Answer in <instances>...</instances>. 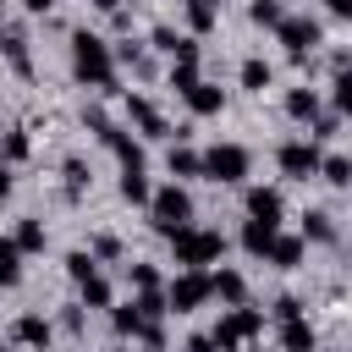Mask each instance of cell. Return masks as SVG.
Masks as SVG:
<instances>
[{"label":"cell","mask_w":352,"mask_h":352,"mask_svg":"<svg viewBox=\"0 0 352 352\" xmlns=\"http://www.w3.org/2000/svg\"><path fill=\"white\" fill-rule=\"evenodd\" d=\"M94 11H104V16H110V11H121V0H94Z\"/></svg>","instance_id":"45"},{"label":"cell","mask_w":352,"mask_h":352,"mask_svg":"<svg viewBox=\"0 0 352 352\" xmlns=\"http://www.w3.org/2000/svg\"><path fill=\"white\" fill-rule=\"evenodd\" d=\"M88 253H94V258H121V236H110V231H99V236L88 242Z\"/></svg>","instance_id":"37"},{"label":"cell","mask_w":352,"mask_h":352,"mask_svg":"<svg viewBox=\"0 0 352 352\" xmlns=\"http://www.w3.org/2000/svg\"><path fill=\"white\" fill-rule=\"evenodd\" d=\"M22 6H28V11H33V16H44V11H50V6H55V0H22Z\"/></svg>","instance_id":"44"},{"label":"cell","mask_w":352,"mask_h":352,"mask_svg":"<svg viewBox=\"0 0 352 352\" xmlns=\"http://www.w3.org/2000/svg\"><path fill=\"white\" fill-rule=\"evenodd\" d=\"M280 16H286L280 0H253V6H248V22H253V28H275Z\"/></svg>","instance_id":"28"},{"label":"cell","mask_w":352,"mask_h":352,"mask_svg":"<svg viewBox=\"0 0 352 352\" xmlns=\"http://www.w3.org/2000/svg\"><path fill=\"white\" fill-rule=\"evenodd\" d=\"M126 280H132V292H160V270L154 264H126Z\"/></svg>","instance_id":"34"},{"label":"cell","mask_w":352,"mask_h":352,"mask_svg":"<svg viewBox=\"0 0 352 352\" xmlns=\"http://www.w3.org/2000/svg\"><path fill=\"white\" fill-rule=\"evenodd\" d=\"M94 270H99V258H94L88 248H72V253H66V275H72V280H88Z\"/></svg>","instance_id":"31"},{"label":"cell","mask_w":352,"mask_h":352,"mask_svg":"<svg viewBox=\"0 0 352 352\" xmlns=\"http://www.w3.org/2000/svg\"><path fill=\"white\" fill-rule=\"evenodd\" d=\"M99 143H110V154L121 160V170H143V148H138V143H132V138H126L121 126H110V132H104Z\"/></svg>","instance_id":"15"},{"label":"cell","mask_w":352,"mask_h":352,"mask_svg":"<svg viewBox=\"0 0 352 352\" xmlns=\"http://www.w3.org/2000/svg\"><path fill=\"white\" fill-rule=\"evenodd\" d=\"M314 176H324L330 187H346V182H352V160H346V154H319V170H314Z\"/></svg>","instance_id":"20"},{"label":"cell","mask_w":352,"mask_h":352,"mask_svg":"<svg viewBox=\"0 0 352 352\" xmlns=\"http://www.w3.org/2000/svg\"><path fill=\"white\" fill-rule=\"evenodd\" d=\"M275 38L286 44L292 60H308V55L324 44V28H319V16H280V22H275Z\"/></svg>","instance_id":"5"},{"label":"cell","mask_w":352,"mask_h":352,"mask_svg":"<svg viewBox=\"0 0 352 352\" xmlns=\"http://www.w3.org/2000/svg\"><path fill=\"white\" fill-rule=\"evenodd\" d=\"M6 160H28V132H11L6 138Z\"/></svg>","instance_id":"40"},{"label":"cell","mask_w":352,"mask_h":352,"mask_svg":"<svg viewBox=\"0 0 352 352\" xmlns=\"http://www.w3.org/2000/svg\"><path fill=\"white\" fill-rule=\"evenodd\" d=\"M253 352H264V346H253Z\"/></svg>","instance_id":"47"},{"label":"cell","mask_w":352,"mask_h":352,"mask_svg":"<svg viewBox=\"0 0 352 352\" xmlns=\"http://www.w3.org/2000/svg\"><path fill=\"white\" fill-rule=\"evenodd\" d=\"M126 121H132V126H138L143 138H170L165 116H160V110H154V104H148L143 94H132V99H126Z\"/></svg>","instance_id":"9"},{"label":"cell","mask_w":352,"mask_h":352,"mask_svg":"<svg viewBox=\"0 0 352 352\" xmlns=\"http://www.w3.org/2000/svg\"><path fill=\"white\" fill-rule=\"evenodd\" d=\"M165 302H170V314H192V308H204V302H209V275H204V270H182V275H170Z\"/></svg>","instance_id":"7"},{"label":"cell","mask_w":352,"mask_h":352,"mask_svg":"<svg viewBox=\"0 0 352 352\" xmlns=\"http://www.w3.org/2000/svg\"><path fill=\"white\" fill-rule=\"evenodd\" d=\"M330 110H336V116L352 110V77H346V72H336V82H330Z\"/></svg>","instance_id":"32"},{"label":"cell","mask_w":352,"mask_h":352,"mask_svg":"<svg viewBox=\"0 0 352 352\" xmlns=\"http://www.w3.org/2000/svg\"><path fill=\"white\" fill-rule=\"evenodd\" d=\"M270 77H275V72H270V60H258V55H248V60H242V88L264 94V88H270Z\"/></svg>","instance_id":"25"},{"label":"cell","mask_w":352,"mask_h":352,"mask_svg":"<svg viewBox=\"0 0 352 352\" xmlns=\"http://www.w3.org/2000/svg\"><path fill=\"white\" fill-rule=\"evenodd\" d=\"M182 352H214V336H204V330H198V336H187V346H182Z\"/></svg>","instance_id":"41"},{"label":"cell","mask_w":352,"mask_h":352,"mask_svg":"<svg viewBox=\"0 0 352 352\" xmlns=\"http://www.w3.org/2000/svg\"><path fill=\"white\" fill-rule=\"evenodd\" d=\"M0 352H6V346H0Z\"/></svg>","instance_id":"49"},{"label":"cell","mask_w":352,"mask_h":352,"mask_svg":"<svg viewBox=\"0 0 352 352\" xmlns=\"http://www.w3.org/2000/svg\"><path fill=\"white\" fill-rule=\"evenodd\" d=\"M198 82V55H187V60H170V88L176 94H187Z\"/></svg>","instance_id":"29"},{"label":"cell","mask_w":352,"mask_h":352,"mask_svg":"<svg viewBox=\"0 0 352 352\" xmlns=\"http://www.w3.org/2000/svg\"><path fill=\"white\" fill-rule=\"evenodd\" d=\"M275 165H280L292 182H308V176L319 170V143H314V138H292V143L275 148Z\"/></svg>","instance_id":"8"},{"label":"cell","mask_w":352,"mask_h":352,"mask_svg":"<svg viewBox=\"0 0 352 352\" xmlns=\"http://www.w3.org/2000/svg\"><path fill=\"white\" fill-rule=\"evenodd\" d=\"M60 176H66V198H82V187H88V165H82V160H66Z\"/></svg>","instance_id":"33"},{"label":"cell","mask_w":352,"mask_h":352,"mask_svg":"<svg viewBox=\"0 0 352 352\" xmlns=\"http://www.w3.org/2000/svg\"><path fill=\"white\" fill-rule=\"evenodd\" d=\"M6 192H11V165L0 160V198H6Z\"/></svg>","instance_id":"43"},{"label":"cell","mask_w":352,"mask_h":352,"mask_svg":"<svg viewBox=\"0 0 352 352\" xmlns=\"http://www.w3.org/2000/svg\"><path fill=\"white\" fill-rule=\"evenodd\" d=\"M148 192H154V187H148L143 170H121V198H126V204H148Z\"/></svg>","instance_id":"27"},{"label":"cell","mask_w":352,"mask_h":352,"mask_svg":"<svg viewBox=\"0 0 352 352\" xmlns=\"http://www.w3.org/2000/svg\"><path fill=\"white\" fill-rule=\"evenodd\" d=\"M148 38H154V50H160V55H176V38H182V33H176V28H154Z\"/></svg>","instance_id":"39"},{"label":"cell","mask_w":352,"mask_h":352,"mask_svg":"<svg viewBox=\"0 0 352 352\" xmlns=\"http://www.w3.org/2000/svg\"><path fill=\"white\" fill-rule=\"evenodd\" d=\"M182 99H187V110H192V116H220V110H226V94H220L214 82H204V77H198Z\"/></svg>","instance_id":"10"},{"label":"cell","mask_w":352,"mask_h":352,"mask_svg":"<svg viewBox=\"0 0 352 352\" xmlns=\"http://www.w3.org/2000/svg\"><path fill=\"white\" fill-rule=\"evenodd\" d=\"M110 324H116V336H143V314L126 302V308H116L110 314Z\"/></svg>","instance_id":"35"},{"label":"cell","mask_w":352,"mask_h":352,"mask_svg":"<svg viewBox=\"0 0 352 352\" xmlns=\"http://www.w3.org/2000/svg\"><path fill=\"white\" fill-rule=\"evenodd\" d=\"M330 6V16H352V0H324Z\"/></svg>","instance_id":"42"},{"label":"cell","mask_w":352,"mask_h":352,"mask_svg":"<svg viewBox=\"0 0 352 352\" xmlns=\"http://www.w3.org/2000/svg\"><path fill=\"white\" fill-rule=\"evenodd\" d=\"M209 297H220V302H248V280H242V270H214L209 275Z\"/></svg>","instance_id":"11"},{"label":"cell","mask_w":352,"mask_h":352,"mask_svg":"<svg viewBox=\"0 0 352 352\" xmlns=\"http://www.w3.org/2000/svg\"><path fill=\"white\" fill-rule=\"evenodd\" d=\"M248 220L280 226V192H275V187H248Z\"/></svg>","instance_id":"13"},{"label":"cell","mask_w":352,"mask_h":352,"mask_svg":"<svg viewBox=\"0 0 352 352\" xmlns=\"http://www.w3.org/2000/svg\"><path fill=\"white\" fill-rule=\"evenodd\" d=\"M275 231H280V226H270V220H248V226H242V248H248L253 258H264L270 242H275Z\"/></svg>","instance_id":"18"},{"label":"cell","mask_w":352,"mask_h":352,"mask_svg":"<svg viewBox=\"0 0 352 352\" xmlns=\"http://www.w3.org/2000/svg\"><path fill=\"white\" fill-rule=\"evenodd\" d=\"M297 314H302L297 297H275V302H270V319H275V324H286V319H297Z\"/></svg>","instance_id":"38"},{"label":"cell","mask_w":352,"mask_h":352,"mask_svg":"<svg viewBox=\"0 0 352 352\" xmlns=\"http://www.w3.org/2000/svg\"><path fill=\"white\" fill-rule=\"evenodd\" d=\"M314 346H319V330H314L302 314L280 324V352H314Z\"/></svg>","instance_id":"12"},{"label":"cell","mask_w":352,"mask_h":352,"mask_svg":"<svg viewBox=\"0 0 352 352\" xmlns=\"http://www.w3.org/2000/svg\"><path fill=\"white\" fill-rule=\"evenodd\" d=\"M302 242H336V220L324 209H308L302 214Z\"/></svg>","instance_id":"21"},{"label":"cell","mask_w":352,"mask_h":352,"mask_svg":"<svg viewBox=\"0 0 352 352\" xmlns=\"http://www.w3.org/2000/svg\"><path fill=\"white\" fill-rule=\"evenodd\" d=\"M248 170H253V154H248L242 143H214L209 154H198V176H209V182H220V187L248 182Z\"/></svg>","instance_id":"3"},{"label":"cell","mask_w":352,"mask_h":352,"mask_svg":"<svg viewBox=\"0 0 352 352\" xmlns=\"http://www.w3.org/2000/svg\"><path fill=\"white\" fill-rule=\"evenodd\" d=\"M11 242L22 248V258L28 253H44V242H50V231H44V220H16V231H11Z\"/></svg>","instance_id":"17"},{"label":"cell","mask_w":352,"mask_h":352,"mask_svg":"<svg viewBox=\"0 0 352 352\" xmlns=\"http://www.w3.org/2000/svg\"><path fill=\"white\" fill-rule=\"evenodd\" d=\"M77 297H82V308H110V280L94 270L88 280H77Z\"/></svg>","instance_id":"22"},{"label":"cell","mask_w":352,"mask_h":352,"mask_svg":"<svg viewBox=\"0 0 352 352\" xmlns=\"http://www.w3.org/2000/svg\"><path fill=\"white\" fill-rule=\"evenodd\" d=\"M72 77L88 82V88H116V60H110V44L99 33H72Z\"/></svg>","instance_id":"1"},{"label":"cell","mask_w":352,"mask_h":352,"mask_svg":"<svg viewBox=\"0 0 352 352\" xmlns=\"http://www.w3.org/2000/svg\"><path fill=\"white\" fill-rule=\"evenodd\" d=\"M132 308L143 314V324H160V319L170 314V302H165V286H160V292H138V297H132Z\"/></svg>","instance_id":"23"},{"label":"cell","mask_w":352,"mask_h":352,"mask_svg":"<svg viewBox=\"0 0 352 352\" xmlns=\"http://www.w3.org/2000/svg\"><path fill=\"white\" fill-rule=\"evenodd\" d=\"M286 116H292V121H314V116H319V94H314V88H292V94H286Z\"/></svg>","instance_id":"19"},{"label":"cell","mask_w":352,"mask_h":352,"mask_svg":"<svg viewBox=\"0 0 352 352\" xmlns=\"http://www.w3.org/2000/svg\"><path fill=\"white\" fill-rule=\"evenodd\" d=\"M148 226L160 231V236H170V231H182V226H192V198H187V187H154L148 192Z\"/></svg>","instance_id":"2"},{"label":"cell","mask_w":352,"mask_h":352,"mask_svg":"<svg viewBox=\"0 0 352 352\" xmlns=\"http://www.w3.org/2000/svg\"><path fill=\"white\" fill-rule=\"evenodd\" d=\"M258 330H264V314H258V308H242V302H236V308H231V314H226V319H220V324H214L209 336H214V346H220V352H231V346L253 341Z\"/></svg>","instance_id":"6"},{"label":"cell","mask_w":352,"mask_h":352,"mask_svg":"<svg viewBox=\"0 0 352 352\" xmlns=\"http://www.w3.org/2000/svg\"><path fill=\"white\" fill-rule=\"evenodd\" d=\"M336 126H341V116H336V110H319V116H314V132H308V138H314V143H324V138H336Z\"/></svg>","instance_id":"36"},{"label":"cell","mask_w":352,"mask_h":352,"mask_svg":"<svg viewBox=\"0 0 352 352\" xmlns=\"http://www.w3.org/2000/svg\"><path fill=\"white\" fill-rule=\"evenodd\" d=\"M214 22H220L214 0H187V28H192V33H209Z\"/></svg>","instance_id":"26"},{"label":"cell","mask_w":352,"mask_h":352,"mask_svg":"<svg viewBox=\"0 0 352 352\" xmlns=\"http://www.w3.org/2000/svg\"><path fill=\"white\" fill-rule=\"evenodd\" d=\"M182 6H187V0H182Z\"/></svg>","instance_id":"48"},{"label":"cell","mask_w":352,"mask_h":352,"mask_svg":"<svg viewBox=\"0 0 352 352\" xmlns=\"http://www.w3.org/2000/svg\"><path fill=\"white\" fill-rule=\"evenodd\" d=\"M6 38H11V33H6V28H0V50H6Z\"/></svg>","instance_id":"46"},{"label":"cell","mask_w":352,"mask_h":352,"mask_svg":"<svg viewBox=\"0 0 352 352\" xmlns=\"http://www.w3.org/2000/svg\"><path fill=\"white\" fill-rule=\"evenodd\" d=\"M11 341H22V346H50V319H44V314H22V319L11 324Z\"/></svg>","instance_id":"16"},{"label":"cell","mask_w":352,"mask_h":352,"mask_svg":"<svg viewBox=\"0 0 352 352\" xmlns=\"http://www.w3.org/2000/svg\"><path fill=\"white\" fill-rule=\"evenodd\" d=\"M302 253H308V242H302V236H280V231H275V242H270V253H264V258H270L275 270H297V264H302Z\"/></svg>","instance_id":"14"},{"label":"cell","mask_w":352,"mask_h":352,"mask_svg":"<svg viewBox=\"0 0 352 352\" xmlns=\"http://www.w3.org/2000/svg\"><path fill=\"white\" fill-rule=\"evenodd\" d=\"M165 170H170V176H198V154H192V148H182V143H176V148H170V154H165Z\"/></svg>","instance_id":"30"},{"label":"cell","mask_w":352,"mask_h":352,"mask_svg":"<svg viewBox=\"0 0 352 352\" xmlns=\"http://www.w3.org/2000/svg\"><path fill=\"white\" fill-rule=\"evenodd\" d=\"M16 280H22V248L0 236V286H16Z\"/></svg>","instance_id":"24"},{"label":"cell","mask_w":352,"mask_h":352,"mask_svg":"<svg viewBox=\"0 0 352 352\" xmlns=\"http://www.w3.org/2000/svg\"><path fill=\"white\" fill-rule=\"evenodd\" d=\"M220 248H226L220 231H204V226H182V231H170V253H176L182 270H204V264H214Z\"/></svg>","instance_id":"4"}]
</instances>
